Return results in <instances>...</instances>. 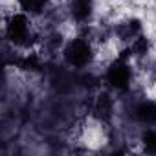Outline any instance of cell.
Listing matches in <instances>:
<instances>
[{
    "label": "cell",
    "mask_w": 156,
    "mask_h": 156,
    "mask_svg": "<svg viewBox=\"0 0 156 156\" xmlns=\"http://www.w3.org/2000/svg\"><path fill=\"white\" fill-rule=\"evenodd\" d=\"M66 59L73 66H83L90 61V46L85 41H73L66 48Z\"/></svg>",
    "instance_id": "1"
},
{
    "label": "cell",
    "mask_w": 156,
    "mask_h": 156,
    "mask_svg": "<svg viewBox=\"0 0 156 156\" xmlns=\"http://www.w3.org/2000/svg\"><path fill=\"white\" fill-rule=\"evenodd\" d=\"M129 79H130V72H129V68H127L125 62L118 61V62H114V64L110 66V70H108V81H110L114 87L125 88V87L129 85Z\"/></svg>",
    "instance_id": "2"
},
{
    "label": "cell",
    "mask_w": 156,
    "mask_h": 156,
    "mask_svg": "<svg viewBox=\"0 0 156 156\" xmlns=\"http://www.w3.org/2000/svg\"><path fill=\"white\" fill-rule=\"evenodd\" d=\"M28 31V19L26 15H15L8 26V33L13 41H20Z\"/></svg>",
    "instance_id": "3"
},
{
    "label": "cell",
    "mask_w": 156,
    "mask_h": 156,
    "mask_svg": "<svg viewBox=\"0 0 156 156\" xmlns=\"http://www.w3.org/2000/svg\"><path fill=\"white\" fill-rule=\"evenodd\" d=\"M136 116L145 123H156V103L149 101V103L140 105L136 110Z\"/></svg>",
    "instance_id": "4"
},
{
    "label": "cell",
    "mask_w": 156,
    "mask_h": 156,
    "mask_svg": "<svg viewBox=\"0 0 156 156\" xmlns=\"http://www.w3.org/2000/svg\"><path fill=\"white\" fill-rule=\"evenodd\" d=\"M90 0H72V11L77 19H85L90 13Z\"/></svg>",
    "instance_id": "5"
},
{
    "label": "cell",
    "mask_w": 156,
    "mask_h": 156,
    "mask_svg": "<svg viewBox=\"0 0 156 156\" xmlns=\"http://www.w3.org/2000/svg\"><path fill=\"white\" fill-rule=\"evenodd\" d=\"M96 112L98 114H108L110 112V98L108 96H99V99H98V103H96Z\"/></svg>",
    "instance_id": "6"
},
{
    "label": "cell",
    "mask_w": 156,
    "mask_h": 156,
    "mask_svg": "<svg viewBox=\"0 0 156 156\" xmlns=\"http://www.w3.org/2000/svg\"><path fill=\"white\" fill-rule=\"evenodd\" d=\"M143 143L149 152H156V130H149L143 134Z\"/></svg>",
    "instance_id": "7"
},
{
    "label": "cell",
    "mask_w": 156,
    "mask_h": 156,
    "mask_svg": "<svg viewBox=\"0 0 156 156\" xmlns=\"http://www.w3.org/2000/svg\"><path fill=\"white\" fill-rule=\"evenodd\" d=\"M20 6L24 9H33V11H39V8L44 4V0H19Z\"/></svg>",
    "instance_id": "8"
},
{
    "label": "cell",
    "mask_w": 156,
    "mask_h": 156,
    "mask_svg": "<svg viewBox=\"0 0 156 156\" xmlns=\"http://www.w3.org/2000/svg\"><path fill=\"white\" fill-rule=\"evenodd\" d=\"M147 48H149V42H147V39H143V37H140V39L132 44V50H134L138 55H143V53L147 51Z\"/></svg>",
    "instance_id": "9"
}]
</instances>
